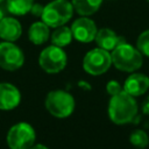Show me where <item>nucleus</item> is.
Segmentation results:
<instances>
[{"label": "nucleus", "mask_w": 149, "mask_h": 149, "mask_svg": "<svg viewBox=\"0 0 149 149\" xmlns=\"http://www.w3.org/2000/svg\"><path fill=\"white\" fill-rule=\"evenodd\" d=\"M137 114V104L135 97L126 91L112 95L108 102V116L115 125H126L132 122Z\"/></svg>", "instance_id": "f257e3e1"}, {"label": "nucleus", "mask_w": 149, "mask_h": 149, "mask_svg": "<svg viewBox=\"0 0 149 149\" xmlns=\"http://www.w3.org/2000/svg\"><path fill=\"white\" fill-rule=\"evenodd\" d=\"M72 38H73V36H72L71 29L69 27H66L65 24L55 28V30L51 34V43L54 45H57L61 48L69 45L71 43Z\"/></svg>", "instance_id": "dca6fc26"}, {"label": "nucleus", "mask_w": 149, "mask_h": 149, "mask_svg": "<svg viewBox=\"0 0 149 149\" xmlns=\"http://www.w3.org/2000/svg\"><path fill=\"white\" fill-rule=\"evenodd\" d=\"M112 64L120 71L134 72L141 68L143 63V55L137 48L127 42L120 43L112 50Z\"/></svg>", "instance_id": "f03ea898"}, {"label": "nucleus", "mask_w": 149, "mask_h": 149, "mask_svg": "<svg viewBox=\"0 0 149 149\" xmlns=\"http://www.w3.org/2000/svg\"><path fill=\"white\" fill-rule=\"evenodd\" d=\"M1 1H3V0H0V2H1Z\"/></svg>", "instance_id": "393cba45"}, {"label": "nucleus", "mask_w": 149, "mask_h": 149, "mask_svg": "<svg viewBox=\"0 0 149 149\" xmlns=\"http://www.w3.org/2000/svg\"><path fill=\"white\" fill-rule=\"evenodd\" d=\"M49 26H47L43 21H37L34 22L28 30V38L29 41L35 44V45H41L45 43L49 40L50 36V30Z\"/></svg>", "instance_id": "4468645a"}, {"label": "nucleus", "mask_w": 149, "mask_h": 149, "mask_svg": "<svg viewBox=\"0 0 149 149\" xmlns=\"http://www.w3.org/2000/svg\"><path fill=\"white\" fill-rule=\"evenodd\" d=\"M24 63L23 51L13 42L0 43V68L7 71H15Z\"/></svg>", "instance_id": "6e6552de"}, {"label": "nucleus", "mask_w": 149, "mask_h": 149, "mask_svg": "<svg viewBox=\"0 0 149 149\" xmlns=\"http://www.w3.org/2000/svg\"><path fill=\"white\" fill-rule=\"evenodd\" d=\"M136 48L143 55L149 57V29L142 31L136 41Z\"/></svg>", "instance_id": "6ab92c4d"}, {"label": "nucleus", "mask_w": 149, "mask_h": 149, "mask_svg": "<svg viewBox=\"0 0 149 149\" xmlns=\"http://www.w3.org/2000/svg\"><path fill=\"white\" fill-rule=\"evenodd\" d=\"M142 111L144 114H149V97L147 98V100L143 102L142 105Z\"/></svg>", "instance_id": "4be33fe9"}, {"label": "nucleus", "mask_w": 149, "mask_h": 149, "mask_svg": "<svg viewBox=\"0 0 149 149\" xmlns=\"http://www.w3.org/2000/svg\"><path fill=\"white\" fill-rule=\"evenodd\" d=\"M97 45L101 49H105L107 51H112L115 47H118L120 43L126 42V40L122 36L116 35V33L109 28H101L97 31L95 38H94Z\"/></svg>", "instance_id": "ddd939ff"}, {"label": "nucleus", "mask_w": 149, "mask_h": 149, "mask_svg": "<svg viewBox=\"0 0 149 149\" xmlns=\"http://www.w3.org/2000/svg\"><path fill=\"white\" fill-rule=\"evenodd\" d=\"M30 149H49L47 146L42 144V143H37V144H34L30 147Z\"/></svg>", "instance_id": "5701e85b"}, {"label": "nucleus", "mask_w": 149, "mask_h": 149, "mask_svg": "<svg viewBox=\"0 0 149 149\" xmlns=\"http://www.w3.org/2000/svg\"><path fill=\"white\" fill-rule=\"evenodd\" d=\"M21 102L20 90L10 83H0V109L10 111Z\"/></svg>", "instance_id": "9d476101"}, {"label": "nucleus", "mask_w": 149, "mask_h": 149, "mask_svg": "<svg viewBox=\"0 0 149 149\" xmlns=\"http://www.w3.org/2000/svg\"><path fill=\"white\" fill-rule=\"evenodd\" d=\"M43 8H44V6L34 2L33 7H31V9H30V13H31L33 15H35V16H41L42 13H43Z\"/></svg>", "instance_id": "412c9836"}, {"label": "nucleus", "mask_w": 149, "mask_h": 149, "mask_svg": "<svg viewBox=\"0 0 149 149\" xmlns=\"http://www.w3.org/2000/svg\"><path fill=\"white\" fill-rule=\"evenodd\" d=\"M112 65V57L109 51L95 48L90 50L83 59V69L92 76H100L105 73Z\"/></svg>", "instance_id": "0eeeda50"}, {"label": "nucleus", "mask_w": 149, "mask_h": 149, "mask_svg": "<svg viewBox=\"0 0 149 149\" xmlns=\"http://www.w3.org/2000/svg\"><path fill=\"white\" fill-rule=\"evenodd\" d=\"M147 1H148V2H149V0H147Z\"/></svg>", "instance_id": "a878e982"}, {"label": "nucleus", "mask_w": 149, "mask_h": 149, "mask_svg": "<svg viewBox=\"0 0 149 149\" xmlns=\"http://www.w3.org/2000/svg\"><path fill=\"white\" fill-rule=\"evenodd\" d=\"M129 141L134 147H136L139 149H144L149 144V136L144 130L136 129L130 134Z\"/></svg>", "instance_id": "a211bd4d"}, {"label": "nucleus", "mask_w": 149, "mask_h": 149, "mask_svg": "<svg viewBox=\"0 0 149 149\" xmlns=\"http://www.w3.org/2000/svg\"><path fill=\"white\" fill-rule=\"evenodd\" d=\"M68 56L63 48L49 45L44 48L38 56V64L47 73H58L66 66Z\"/></svg>", "instance_id": "423d86ee"}, {"label": "nucleus", "mask_w": 149, "mask_h": 149, "mask_svg": "<svg viewBox=\"0 0 149 149\" xmlns=\"http://www.w3.org/2000/svg\"><path fill=\"white\" fill-rule=\"evenodd\" d=\"M36 133L31 125L19 122L12 126L7 133L6 141L9 149H30L35 144Z\"/></svg>", "instance_id": "39448f33"}, {"label": "nucleus", "mask_w": 149, "mask_h": 149, "mask_svg": "<svg viewBox=\"0 0 149 149\" xmlns=\"http://www.w3.org/2000/svg\"><path fill=\"white\" fill-rule=\"evenodd\" d=\"M22 35L21 23L10 16H3L0 20V38L7 42H15Z\"/></svg>", "instance_id": "f8f14e48"}, {"label": "nucleus", "mask_w": 149, "mask_h": 149, "mask_svg": "<svg viewBox=\"0 0 149 149\" xmlns=\"http://www.w3.org/2000/svg\"><path fill=\"white\" fill-rule=\"evenodd\" d=\"M44 106L51 115L63 119L72 114L76 102L74 98L69 92L64 90H54L47 94Z\"/></svg>", "instance_id": "20e7f679"}, {"label": "nucleus", "mask_w": 149, "mask_h": 149, "mask_svg": "<svg viewBox=\"0 0 149 149\" xmlns=\"http://www.w3.org/2000/svg\"><path fill=\"white\" fill-rule=\"evenodd\" d=\"M123 88L121 87V85H120V83L118 81V80H109L108 83H107V85H106V91H107V93L112 97V95H115V94H118V93H120L121 91H122Z\"/></svg>", "instance_id": "aec40b11"}, {"label": "nucleus", "mask_w": 149, "mask_h": 149, "mask_svg": "<svg viewBox=\"0 0 149 149\" xmlns=\"http://www.w3.org/2000/svg\"><path fill=\"white\" fill-rule=\"evenodd\" d=\"M71 3L80 16H91L100 8L102 0H71Z\"/></svg>", "instance_id": "2eb2a0df"}, {"label": "nucleus", "mask_w": 149, "mask_h": 149, "mask_svg": "<svg viewBox=\"0 0 149 149\" xmlns=\"http://www.w3.org/2000/svg\"><path fill=\"white\" fill-rule=\"evenodd\" d=\"M3 16H5V15H3V10H2V9H1V7H0V20H1Z\"/></svg>", "instance_id": "b1692460"}, {"label": "nucleus", "mask_w": 149, "mask_h": 149, "mask_svg": "<svg viewBox=\"0 0 149 149\" xmlns=\"http://www.w3.org/2000/svg\"><path fill=\"white\" fill-rule=\"evenodd\" d=\"M122 88L133 97H140L149 88V77L144 73H133L127 77Z\"/></svg>", "instance_id": "9b49d317"}, {"label": "nucleus", "mask_w": 149, "mask_h": 149, "mask_svg": "<svg viewBox=\"0 0 149 149\" xmlns=\"http://www.w3.org/2000/svg\"><path fill=\"white\" fill-rule=\"evenodd\" d=\"M70 29L73 38L81 43H90L94 41L98 31L94 21L88 16H80L79 19L74 20Z\"/></svg>", "instance_id": "1a4fd4ad"}, {"label": "nucleus", "mask_w": 149, "mask_h": 149, "mask_svg": "<svg viewBox=\"0 0 149 149\" xmlns=\"http://www.w3.org/2000/svg\"><path fill=\"white\" fill-rule=\"evenodd\" d=\"M6 5L10 14L21 16L30 12L34 5V0H6Z\"/></svg>", "instance_id": "f3484780"}, {"label": "nucleus", "mask_w": 149, "mask_h": 149, "mask_svg": "<svg viewBox=\"0 0 149 149\" xmlns=\"http://www.w3.org/2000/svg\"><path fill=\"white\" fill-rule=\"evenodd\" d=\"M73 15V6L68 0H52L44 6L41 15L42 21L50 28L64 26Z\"/></svg>", "instance_id": "7ed1b4c3"}]
</instances>
